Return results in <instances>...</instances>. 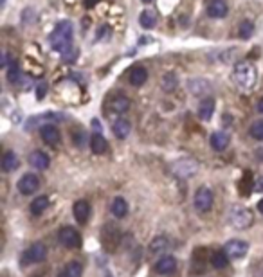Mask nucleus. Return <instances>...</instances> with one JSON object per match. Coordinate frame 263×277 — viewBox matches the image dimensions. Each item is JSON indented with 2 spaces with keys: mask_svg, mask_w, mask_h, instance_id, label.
I'll use <instances>...</instances> for the list:
<instances>
[{
  "mask_svg": "<svg viewBox=\"0 0 263 277\" xmlns=\"http://www.w3.org/2000/svg\"><path fill=\"white\" fill-rule=\"evenodd\" d=\"M72 34H74V29H72L71 22H65V20L60 22L54 27V31L51 32V36H49L51 47L63 54L65 50H69L72 47Z\"/></svg>",
  "mask_w": 263,
  "mask_h": 277,
  "instance_id": "f257e3e1",
  "label": "nucleus"
},
{
  "mask_svg": "<svg viewBox=\"0 0 263 277\" xmlns=\"http://www.w3.org/2000/svg\"><path fill=\"white\" fill-rule=\"evenodd\" d=\"M234 81L242 90H250L256 85V69L249 62H238L234 65Z\"/></svg>",
  "mask_w": 263,
  "mask_h": 277,
  "instance_id": "f03ea898",
  "label": "nucleus"
},
{
  "mask_svg": "<svg viewBox=\"0 0 263 277\" xmlns=\"http://www.w3.org/2000/svg\"><path fill=\"white\" fill-rule=\"evenodd\" d=\"M229 223H231L234 229H247V227L252 225V221H254V216L250 213L249 209L244 207V205H232L229 209Z\"/></svg>",
  "mask_w": 263,
  "mask_h": 277,
  "instance_id": "7ed1b4c3",
  "label": "nucleus"
},
{
  "mask_svg": "<svg viewBox=\"0 0 263 277\" xmlns=\"http://www.w3.org/2000/svg\"><path fill=\"white\" fill-rule=\"evenodd\" d=\"M171 171L180 178H189L199 171V162L195 158H179L171 164Z\"/></svg>",
  "mask_w": 263,
  "mask_h": 277,
  "instance_id": "20e7f679",
  "label": "nucleus"
},
{
  "mask_svg": "<svg viewBox=\"0 0 263 277\" xmlns=\"http://www.w3.org/2000/svg\"><path fill=\"white\" fill-rule=\"evenodd\" d=\"M60 243L67 248H79L81 246V234L77 232L76 229H72V227H63V229H60Z\"/></svg>",
  "mask_w": 263,
  "mask_h": 277,
  "instance_id": "39448f33",
  "label": "nucleus"
},
{
  "mask_svg": "<svg viewBox=\"0 0 263 277\" xmlns=\"http://www.w3.org/2000/svg\"><path fill=\"white\" fill-rule=\"evenodd\" d=\"M195 207L200 213H207L209 209L213 207V201H215V196H213V191L207 187H199L197 193H195Z\"/></svg>",
  "mask_w": 263,
  "mask_h": 277,
  "instance_id": "423d86ee",
  "label": "nucleus"
},
{
  "mask_svg": "<svg viewBox=\"0 0 263 277\" xmlns=\"http://www.w3.org/2000/svg\"><path fill=\"white\" fill-rule=\"evenodd\" d=\"M47 258V248L44 243H32L26 252H24V263L26 264H34L42 263Z\"/></svg>",
  "mask_w": 263,
  "mask_h": 277,
  "instance_id": "0eeeda50",
  "label": "nucleus"
},
{
  "mask_svg": "<svg viewBox=\"0 0 263 277\" xmlns=\"http://www.w3.org/2000/svg\"><path fill=\"white\" fill-rule=\"evenodd\" d=\"M224 252L229 256V259H242L249 252V245L242 239H231L224 246Z\"/></svg>",
  "mask_w": 263,
  "mask_h": 277,
  "instance_id": "6e6552de",
  "label": "nucleus"
},
{
  "mask_svg": "<svg viewBox=\"0 0 263 277\" xmlns=\"http://www.w3.org/2000/svg\"><path fill=\"white\" fill-rule=\"evenodd\" d=\"M18 191L22 193V195H32V193H36L40 187V180L36 175H32V173H26V175L22 176L18 180Z\"/></svg>",
  "mask_w": 263,
  "mask_h": 277,
  "instance_id": "1a4fd4ad",
  "label": "nucleus"
},
{
  "mask_svg": "<svg viewBox=\"0 0 263 277\" xmlns=\"http://www.w3.org/2000/svg\"><path fill=\"white\" fill-rule=\"evenodd\" d=\"M177 270V259L173 256H162L157 263H155V272L161 274V276H168V274H173Z\"/></svg>",
  "mask_w": 263,
  "mask_h": 277,
  "instance_id": "9d476101",
  "label": "nucleus"
},
{
  "mask_svg": "<svg viewBox=\"0 0 263 277\" xmlns=\"http://www.w3.org/2000/svg\"><path fill=\"white\" fill-rule=\"evenodd\" d=\"M72 214L77 223H87L90 218V203L85 200H77L72 207Z\"/></svg>",
  "mask_w": 263,
  "mask_h": 277,
  "instance_id": "9b49d317",
  "label": "nucleus"
},
{
  "mask_svg": "<svg viewBox=\"0 0 263 277\" xmlns=\"http://www.w3.org/2000/svg\"><path fill=\"white\" fill-rule=\"evenodd\" d=\"M227 11H229V6L225 0H211L207 4V15L211 18H224Z\"/></svg>",
  "mask_w": 263,
  "mask_h": 277,
  "instance_id": "f8f14e48",
  "label": "nucleus"
},
{
  "mask_svg": "<svg viewBox=\"0 0 263 277\" xmlns=\"http://www.w3.org/2000/svg\"><path fill=\"white\" fill-rule=\"evenodd\" d=\"M29 164H31L32 168H36V169H47L49 164H51V158H49L47 153L36 150L29 155Z\"/></svg>",
  "mask_w": 263,
  "mask_h": 277,
  "instance_id": "ddd939ff",
  "label": "nucleus"
},
{
  "mask_svg": "<svg viewBox=\"0 0 263 277\" xmlns=\"http://www.w3.org/2000/svg\"><path fill=\"white\" fill-rule=\"evenodd\" d=\"M90 150H92V153H96V155H103L105 151L108 150L107 138L103 137L101 133H94V135L90 137Z\"/></svg>",
  "mask_w": 263,
  "mask_h": 277,
  "instance_id": "4468645a",
  "label": "nucleus"
},
{
  "mask_svg": "<svg viewBox=\"0 0 263 277\" xmlns=\"http://www.w3.org/2000/svg\"><path fill=\"white\" fill-rule=\"evenodd\" d=\"M112 132H114V135H116L117 138L124 140V138L130 135V132H132V124H130V121L126 119H117L116 123H114V126H112Z\"/></svg>",
  "mask_w": 263,
  "mask_h": 277,
  "instance_id": "2eb2a0df",
  "label": "nucleus"
},
{
  "mask_svg": "<svg viewBox=\"0 0 263 277\" xmlns=\"http://www.w3.org/2000/svg\"><path fill=\"white\" fill-rule=\"evenodd\" d=\"M42 138H44L47 144H58L60 142V132L58 128L54 124H45L44 128H42Z\"/></svg>",
  "mask_w": 263,
  "mask_h": 277,
  "instance_id": "dca6fc26",
  "label": "nucleus"
},
{
  "mask_svg": "<svg viewBox=\"0 0 263 277\" xmlns=\"http://www.w3.org/2000/svg\"><path fill=\"white\" fill-rule=\"evenodd\" d=\"M110 110L114 113H124L130 110V99L124 95H116L110 101Z\"/></svg>",
  "mask_w": 263,
  "mask_h": 277,
  "instance_id": "f3484780",
  "label": "nucleus"
},
{
  "mask_svg": "<svg viewBox=\"0 0 263 277\" xmlns=\"http://www.w3.org/2000/svg\"><path fill=\"white\" fill-rule=\"evenodd\" d=\"M148 79V70L144 67H134V69L130 70V83L134 85V87H141L144 85Z\"/></svg>",
  "mask_w": 263,
  "mask_h": 277,
  "instance_id": "a211bd4d",
  "label": "nucleus"
},
{
  "mask_svg": "<svg viewBox=\"0 0 263 277\" xmlns=\"http://www.w3.org/2000/svg\"><path fill=\"white\" fill-rule=\"evenodd\" d=\"M18 168V155L15 151H6L4 157H2V169L6 173H11Z\"/></svg>",
  "mask_w": 263,
  "mask_h": 277,
  "instance_id": "6ab92c4d",
  "label": "nucleus"
},
{
  "mask_svg": "<svg viewBox=\"0 0 263 277\" xmlns=\"http://www.w3.org/2000/svg\"><path fill=\"white\" fill-rule=\"evenodd\" d=\"M229 146V137L224 132H217L211 135V148L215 151H224Z\"/></svg>",
  "mask_w": 263,
  "mask_h": 277,
  "instance_id": "aec40b11",
  "label": "nucleus"
},
{
  "mask_svg": "<svg viewBox=\"0 0 263 277\" xmlns=\"http://www.w3.org/2000/svg\"><path fill=\"white\" fill-rule=\"evenodd\" d=\"M213 112H215V101H213L211 97H205V99H202V103H200V107H199L200 119L209 121L213 117Z\"/></svg>",
  "mask_w": 263,
  "mask_h": 277,
  "instance_id": "412c9836",
  "label": "nucleus"
},
{
  "mask_svg": "<svg viewBox=\"0 0 263 277\" xmlns=\"http://www.w3.org/2000/svg\"><path fill=\"white\" fill-rule=\"evenodd\" d=\"M139 24H141L142 29H152L155 24H157V11L154 9H144L139 16Z\"/></svg>",
  "mask_w": 263,
  "mask_h": 277,
  "instance_id": "4be33fe9",
  "label": "nucleus"
},
{
  "mask_svg": "<svg viewBox=\"0 0 263 277\" xmlns=\"http://www.w3.org/2000/svg\"><path fill=\"white\" fill-rule=\"evenodd\" d=\"M189 90L193 95H204L211 92V85L205 81V79H193L189 83Z\"/></svg>",
  "mask_w": 263,
  "mask_h": 277,
  "instance_id": "5701e85b",
  "label": "nucleus"
},
{
  "mask_svg": "<svg viewBox=\"0 0 263 277\" xmlns=\"http://www.w3.org/2000/svg\"><path fill=\"white\" fill-rule=\"evenodd\" d=\"M126 213H128V203H126L124 198L117 196L116 200L112 201V214H114L116 218H124Z\"/></svg>",
  "mask_w": 263,
  "mask_h": 277,
  "instance_id": "b1692460",
  "label": "nucleus"
},
{
  "mask_svg": "<svg viewBox=\"0 0 263 277\" xmlns=\"http://www.w3.org/2000/svg\"><path fill=\"white\" fill-rule=\"evenodd\" d=\"M168 246H170V241H168L164 236H157V238L152 239V243H150V252H152V254H162V252L168 250Z\"/></svg>",
  "mask_w": 263,
  "mask_h": 277,
  "instance_id": "393cba45",
  "label": "nucleus"
},
{
  "mask_svg": "<svg viewBox=\"0 0 263 277\" xmlns=\"http://www.w3.org/2000/svg\"><path fill=\"white\" fill-rule=\"evenodd\" d=\"M211 264H213V268L222 270V268H225V266L229 264V256H227L225 252H213L211 254Z\"/></svg>",
  "mask_w": 263,
  "mask_h": 277,
  "instance_id": "a878e982",
  "label": "nucleus"
},
{
  "mask_svg": "<svg viewBox=\"0 0 263 277\" xmlns=\"http://www.w3.org/2000/svg\"><path fill=\"white\" fill-rule=\"evenodd\" d=\"M47 207H49V198H47V196H36V198L31 201V213L34 214V216L42 214Z\"/></svg>",
  "mask_w": 263,
  "mask_h": 277,
  "instance_id": "bb28decb",
  "label": "nucleus"
},
{
  "mask_svg": "<svg viewBox=\"0 0 263 277\" xmlns=\"http://www.w3.org/2000/svg\"><path fill=\"white\" fill-rule=\"evenodd\" d=\"M83 276V266L77 261H71L67 263V266L63 268V277H81Z\"/></svg>",
  "mask_w": 263,
  "mask_h": 277,
  "instance_id": "cd10ccee",
  "label": "nucleus"
},
{
  "mask_svg": "<svg viewBox=\"0 0 263 277\" xmlns=\"http://www.w3.org/2000/svg\"><path fill=\"white\" fill-rule=\"evenodd\" d=\"M177 85H179V77H177V74H173V72L164 74V77H162V81H161V87L164 88L166 92H173L175 88H177Z\"/></svg>",
  "mask_w": 263,
  "mask_h": 277,
  "instance_id": "c85d7f7f",
  "label": "nucleus"
},
{
  "mask_svg": "<svg viewBox=\"0 0 263 277\" xmlns=\"http://www.w3.org/2000/svg\"><path fill=\"white\" fill-rule=\"evenodd\" d=\"M252 32H254V25H252V22H249V20H244V22L240 24V27H238V34H240V38H244V40L252 36Z\"/></svg>",
  "mask_w": 263,
  "mask_h": 277,
  "instance_id": "c756f323",
  "label": "nucleus"
},
{
  "mask_svg": "<svg viewBox=\"0 0 263 277\" xmlns=\"http://www.w3.org/2000/svg\"><path fill=\"white\" fill-rule=\"evenodd\" d=\"M20 77H22V76H20V67L16 65V63H11V65H9V69H7V79L15 85V83L20 81Z\"/></svg>",
  "mask_w": 263,
  "mask_h": 277,
  "instance_id": "7c9ffc66",
  "label": "nucleus"
},
{
  "mask_svg": "<svg viewBox=\"0 0 263 277\" xmlns=\"http://www.w3.org/2000/svg\"><path fill=\"white\" fill-rule=\"evenodd\" d=\"M250 135L256 140H263V121H256L250 126Z\"/></svg>",
  "mask_w": 263,
  "mask_h": 277,
  "instance_id": "2f4dec72",
  "label": "nucleus"
},
{
  "mask_svg": "<svg viewBox=\"0 0 263 277\" xmlns=\"http://www.w3.org/2000/svg\"><path fill=\"white\" fill-rule=\"evenodd\" d=\"M77 58V50L76 49H69V50H65L63 54H62V60H63L65 63H72L74 60Z\"/></svg>",
  "mask_w": 263,
  "mask_h": 277,
  "instance_id": "473e14b6",
  "label": "nucleus"
},
{
  "mask_svg": "<svg viewBox=\"0 0 263 277\" xmlns=\"http://www.w3.org/2000/svg\"><path fill=\"white\" fill-rule=\"evenodd\" d=\"M45 92H47V83L45 81L38 83V87H36V97H38V99H44Z\"/></svg>",
  "mask_w": 263,
  "mask_h": 277,
  "instance_id": "72a5a7b5",
  "label": "nucleus"
},
{
  "mask_svg": "<svg viewBox=\"0 0 263 277\" xmlns=\"http://www.w3.org/2000/svg\"><path fill=\"white\" fill-rule=\"evenodd\" d=\"M96 2H97V0H85V6H87V7H92L94 4H96Z\"/></svg>",
  "mask_w": 263,
  "mask_h": 277,
  "instance_id": "f704fd0d",
  "label": "nucleus"
},
{
  "mask_svg": "<svg viewBox=\"0 0 263 277\" xmlns=\"http://www.w3.org/2000/svg\"><path fill=\"white\" fill-rule=\"evenodd\" d=\"M258 112H262L263 113V97L260 101H258Z\"/></svg>",
  "mask_w": 263,
  "mask_h": 277,
  "instance_id": "c9c22d12",
  "label": "nucleus"
},
{
  "mask_svg": "<svg viewBox=\"0 0 263 277\" xmlns=\"http://www.w3.org/2000/svg\"><path fill=\"white\" fill-rule=\"evenodd\" d=\"M256 207H258V211H260V213L263 214V198H262V200H260V201H258V205H256Z\"/></svg>",
  "mask_w": 263,
  "mask_h": 277,
  "instance_id": "e433bc0d",
  "label": "nucleus"
},
{
  "mask_svg": "<svg viewBox=\"0 0 263 277\" xmlns=\"http://www.w3.org/2000/svg\"><path fill=\"white\" fill-rule=\"evenodd\" d=\"M258 189H260V191H263V176L260 178V182H258Z\"/></svg>",
  "mask_w": 263,
  "mask_h": 277,
  "instance_id": "4c0bfd02",
  "label": "nucleus"
},
{
  "mask_svg": "<svg viewBox=\"0 0 263 277\" xmlns=\"http://www.w3.org/2000/svg\"><path fill=\"white\" fill-rule=\"evenodd\" d=\"M105 277H114V276H112V274H110V272H107V274H105Z\"/></svg>",
  "mask_w": 263,
  "mask_h": 277,
  "instance_id": "58836bf2",
  "label": "nucleus"
},
{
  "mask_svg": "<svg viewBox=\"0 0 263 277\" xmlns=\"http://www.w3.org/2000/svg\"><path fill=\"white\" fill-rule=\"evenodd\" d=\"M142 2H146V4H148V2H152V0H142Z\"/></svg>",
  "mask_w": 263,
  "mask_h": 277,
  "instance_id": "ea45409f",
  "label": "nucleus"
},
{
  "mask_svg": "<svg viewBox=\"0 0 263 277\" xmlns=\"http://www.w3.org/2000/svg\"><path fill=\"white\" fill-rule=\"evenodd\" d=\"M0 2H2V6H4V2H6V0H0Z\"/></svg>",
  "mask_w": 263,
  "mask_h": 277,
  "instance_id": "a19ab883",
  "label": "nucleus"
}]
</instances>
